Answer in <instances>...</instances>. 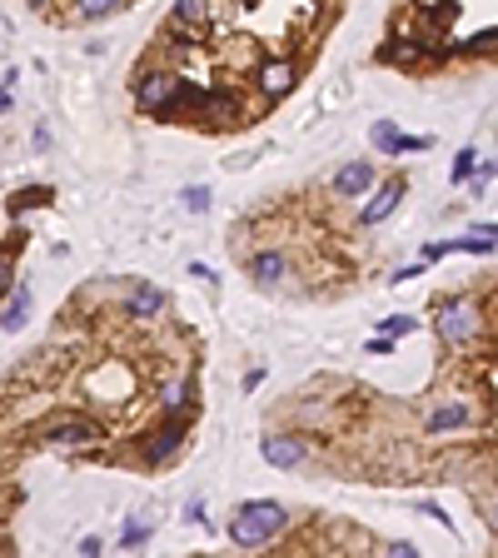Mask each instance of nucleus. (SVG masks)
Segmentation results:
<instances>
[{
    "label": "nucleus",
    "mask_w": 498,
    "mask_h": 558,
    "mask_svg": "<svg viewBox=\"0 0 498 558\" xmlns=\"http://www.w3.org/2000/svg\"><path fill=\"white\" fill-rule=\"evenodd\" d=\"M290 523V513H284V503L274 499H259V503H245V509L229 519V539L239 543V549H259V543H269L274 533Z\"/></svg>",
    "instance_id": "f257e3e1"
},
{
    "label": "nucleus",
    "mask_w": 498,
    "mask_h": 558,
    "mask_svg": "<svg viewBox=\"0 0 498 558\" xmlns=\"http://www.w3.org/2000/svg\"><path fill=\"white\" fill-rule=\"evenodd\" d=\"M473 330H479V320H473V304H463V299H443V304H439V340H443V344L473 340Z\"/></svg>",
    "instance_id": "f03ea898"
},
{
    "label": "nucleus",
    "mask_w": 498,
    "mask_h": 558,
    "mask_svg": "<svg viewBox=\"0 0 498 558\" xmlns=\"http://www.w3.org/2000/svg\"><path fill=\"white\" fill-rule=\"evenodd\" d=\"M179 100H185V80L169 70H155L150 80H140V110H169Z\"/></svg>",
    "instance_id": "7ed1b4c3"
},
{
    "label": "nucleus",
    "mask_w": 498,
    "mask_h": 558,
    "mask_svg": "<svg viewBox=\"0 0 498 558\" xmlns=\"http://www.w3.org/2000/svg\"><path fill=\"white\" fill-rule=\"evenodd\" d=\"M259 454L269 459L274 469H300L304 464V444H300V439H290V434H264L259 439Z\"/></svg>",
    "instance_id": "20e7f679"
},
{
    "label": "nucleus",
    "mask_w": 498,
    "mask_h": 558,
    "mask_svg": "<svg viewBox=\"0 0 498 558\" xmlns=\"http://www.w3.org/2000/svg\"><path fill=\"white\" fill-rule=\"evenodd\" d=\"M294 80H300L294 60H264L259 66V90L269 95V100H284V95L294 90Z\"/></svg>",
    "instance_id": "39448f33"
},
{
    "label": "nucleus",
    "mask_w": 498,
    "mask_h": 558,
    "mask_svg": "<svg viewBox=\"0 0 498 558\" xmlns=\"http://www.w3.org/2000/svg\"><path fill=\"white\" fill-rule=\"evenodd\" d=\"M249 275H254V284H259V289H279L284 275H290V259H284L279 249H264V255L249 259Z\"/></svg>",
    "instance_id": "423d86ee"
},
{
    "label": "nucleus",
    "mask_w": 498,
    "mask_h": 558,
    "mask_svg": "<svg viewBox=\"0 0 498 558\" xmlns=\"http://www.w3.org/2000/svg\"><path fill=\"white\" fill-rule=\"evenodd\" d=\"M50 444H90V439H100V424H90V419H56V424L46 429Z\"/></svg>",
    "instance_id": "0eeeda50"
},
{
    "label": "nucleus",
    "mask_w": 498,
    "mask_h": 558,
    "mask_svg": "<svg viewBox=\"0 0 498 558\" xmlns=\"http://www.w3.org/2000/svg\"><path fill=\"white\" fill-rule=\"evenodd\" d=\"M399 195H404V180H384V185H379V195L364 205V215H359V219H364V225L389 219V215H394V205H399Z\"/></svg>",
    "instance_id": "6e6552de"
},
{
    "label": "nucleus",
    "mask_w": 498,
    "mask_h": 558,
    "mask_svg": "<svg viewBox=\"0 0 498 558\" xmlns=\"http://www.w3.org/2000/svg\"><path fill=\"white\" fill-rule=\"evenodd\" d=\"M369 185H374V165H369V160L344 165V170L334 175V189H339V195H364Z\"/></svg>",
    "instance_id": "1a4fd4ad"
},
{
    "label": "nucleus",
    "mask_w": 498,
    "mask_h": 558,
    "mask_svg": "<svg viewBox=\"0 0 498 558\" xmlns=\"http://www.w3.org/2000/svg\"><path fill=\"white\" fill-rule=\"evenodd\" d=\"M179 439H185V434H179L175 424H165L160 434H155L150 444H145V464H165V459H169V454H175V449H179Z\"/></svg>",
    "instance_id": "9d476101"
},
{
    "label": "nucleus",
    "mask_w": 498,
    "mask_h": 558,
    "mask_svg": "<svg viewBox=\"0 0 498 558\" xmlns=\"http://www.w3.org/2000/svg\"><path fill=\"white\" fill-rule=\"evenodd\" d=\"M25 314H30V289H10V299H5V320H0V330L15 334L20 324H25Z\"/></svg>",
    "instance_id": "9b49d317"
},
{
    "label": "nucleus",
    "mask_w": 498,
    "mask_h": 558,
    "mask_svg": "<svg viewBox=\"0 0 498 558\" xmlns=\"http://www.w3.org/2000/svg\"><path fill=\"white\" fill-rule=\"evenodd\" d=\"M463 424H469V409L449 404V409H439V414H429V424H423V429H429V434H443V429H463Z\"/></svg>",
    "instance_id": "f8f14e48"
},
{
    "label": "nucleus",
    "mask_w": 498,
    "mask_h": 558,
    "mask_svg": "<svg viewBox=\"0 0 498 558\" xmlns=\"http://www.w3.org/2000/svg\"><path fill=\"white\" fill-rule=\"evenodd\" d=\"M130 309H135V314H160V309H165V294L155 289V284H140V289L130 294Z\"/></svg>",
    "instance_id": "ddd939ff"
},
{
    "label": "nucleus",
    "mask_w": 498,
    "mask_h": 558,
    "mask_svg": "<svg viewBox=\"0 0 498 558\" xmlns=\"http://www.w3.org/2000/svg\"><path fill=\"white\" fill-rule=\"evenodd\" d=\"M175 20H179V25H205V20H209V0H175Z\"/></svg>",
    "instance_id": "4468645a"
},
{
    "label": "nucleus",
    "mask_w": 498,
    "mask_h": 558,
    "mask_svg": "<svg viewBox=\"0 0 498 558\" xmlns=\"http://www.w3.org/2000/svg\"><path fill=\"white\" fill-rule=\"evenodd\" d=\"M369 135H374V145H379V150H384V155H399V150H404V135H399L389 120H379Z\"/></svg>",
    "instance_id": "2eb2a0df"
},
{
    "label": "nucleus",
    "mask_w": 498,
    "mask_h": 558,
    "mask_svg": "<svg viewBox=\"0 0 498 558\" xmlns=\"http://www.w3.org/2000/svg\"><path fill=\"white\" fill-rule=\"evenodd\" d=\"M125 0H80V15L85 20H105V15H115Z\"/></svg>",
    "instance_id": "dca6fc26"
},
{
    "label": "nucleus",
    "mask_w": 498,
    "mask_h": 558,
    "mask_svg": "<svg viewBox=\"0 0 498 558\" xmlns=\"http://www.w3.org/2000/svg\"><path fill=\"white\" fill-rule=\"evenodd\" d=\"M479 150H459L453 155V185H463V180H473V170H479V160H473Z\"/></svg>",
    "instance_id": "f3484780"
},
{
    "label": "nucleus",
    "mask_w": 498,
    "mask_h": 558,
    "mask_svg": "<svg viewBox=\"0 0 498 558\" xmlns=\"http://www.w3.org/2000/svg\"><path fill=\"white\" fill-rule=\"evenodd\" d=\"M150 533H155V523H150V519H130V523H125V533H120V539H125V549H135V543H145Z\"/></svg>",
    "instance_id": "a211bd4d"
},
{
    "label": "nucleus",
    "mask_w": 498,
    "mask_h": 558,
    "mask_svg": "<svg viewBox=\"0 0 498 558\" xmlns=\"http://www.w3.org/2000/svg\"><path fill=\"white\" fill-rule=\"evenodd\" d=\"M185 209H195V215H199V209H209V189L205 185H189L185 189Z\"/></svg>",
    "instance_id": "6ab92c4d"
},
{
    "label": "nucleus",
    "mask_w": 498,
    "mask_h": 558,
    "mask_svg": "<svg viewBox=\"0 0 498 558\" xmlns=\"http://www.w3.org/2000/svg\"><path fill=\"white\" fill-rule=\"evenodd\" d=\"M185 394H189V384H169L165 389V409H179V404H185Z\"/></svg>",
    "instance_id": "aec40b11"
},
{
    "label": "nucleus",
    "mask_w": 498,
    "mask_h": 558,
    "mask_svg": "<svg viewBox=\"0 0 498 558\" xmlns=\"http://www.w3.org/2000/svg\"><path fill=\"white\" fill-rule=\"evenodd\" d=\"M384 330H389V334H394V340H399V334H409V330H414V320H409V314H394V320H389Z\"/></svg>",
    "instance_id": "412c9836"
},
{
    "label": "nucleus",
    "mask_w": 498,
    "mask_h": 558,
    "mask_svg": "<svg viewBox=\"0 0 498 558\" xmlns=\"http://www.w3.org/2000/svg\"><path fill=\"white\" fill-rule=\"evenodd\" d=\"M46 199H50V189H25V195L15 199V209H20V205H46Z\"/></svg>",
    "instance_id": "4be33fe9"
},
{
    "label": "nucleus",
    "mask_w": 498,
    "mask_h": 558,
    "mask_svg": "<svg viewBox=\"0 0 498 558\" xmlns=\"http://www.w3.org/2000/svg\"><path fill=\"white\" fill-rule=\"evenodd\" d=\"M369 354H394V334H384V340L369 344Z\"/></svg>",
    "instance_id": "5701e85b"
},
{
    "label": "nucleus",
    "mask_w": 498,
    "mask_h": 558,
    "mask_svg": "<svg viewBox=\"0 0 498 558\" xmlns=\"http://www.w3.org/2000/svg\"><path fill=\"white\" fill-rule=\"evenodd\" d=\"M389 553H394V558H414L419 549H414V543H389Z\"/></svg>",
    "instance_id": "b1692460"
}]
</instances>
